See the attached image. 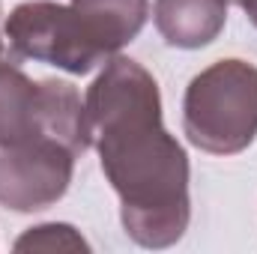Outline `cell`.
I'll return each instance as SVG.
<instances>
[{"instance_id": "cell-5", "label": "cell", "mask_w": 257, "mask_h": 254, "mask_svg": "<svg viewBox=\"0 0 257 254\" xmlns=\"http://www.w3.org/2000/svg\"><path fill=\"white\" fill-rule=\"evenodd\" d=\"M75 153L57 141H27L0 147V203L12 212L54 206L72 183Z\"/></svg>"}, {"instance_id": "cell-10", "label": "cell", "mask_w": 257, "mask_h": 254, "mask_svg": "<svg viewBox=\"0 0 257 254\" xmlns=\"http://www.w3.org/2000/svg\"><path fill=\"white\" fill-rule=\"evenodd\" d=\"M224 3H236V6H242V3H245V0H224Z\"/></svg>"}, {"instance_id": "cell-3", "label": "cell", "mask_w": 257, "mask_h": 254, "mask_svg": "<svg viewBox=\"0 0 257 254\" xmlns=\"http://www.w3.org/2000/svg\"><path fill=\"white\" fill-rule=\"evenodd\" d=\"M57 141L75 156L93 147L87 105L69 81H33L0 60V147Z\"/></svg>"}, {"instance_id": "cell-8", "label": "cell", "mask_w": 257, "mask_h": 254, "mask_svg": "<svg viewBox=\"0 0 257 254\" xmlns=\"http://www.w3.org/2000/svg\"><path fill=\"white\" fill-rule=\"evenodd\" d=\"M15 251H90V242L81 236V230H75L72 224L63 221H48V224H36L27 227L15 245Z\"/></svg>"}, {"instance_id": "cell-4", "label": "cell", "mask_w": 257, "mask_h": 254, "mask_svg": "<svg viewBox=\"0 0 257 254\" xmlns=\"http://www.w3.org/2000/svg\"><path fill=\"white\" fill-rule=\"evenodd\" d=\"M3 36L15 57L57 66L69 75H87L108 60L81 15L54 0H30L6 15Z\"/></svg>"}, {"instance_id": "cell-6", "label": "cell", "mask_w": 257, "mask_h": 254, "mask_svg": "<svg viewBox=\"0 0 257 254\" xmlns=\"http://www.w3.org/2000/svg\"><path fill=\"white\" fill-rule=\"evenodd\" d=\"M153 21L171 48H206L227 24L224 0H156Z\"/></svg>"}, {"instance_id": "cell-1", "label": "cell", "mask_w": 257, "mask_h": 254, "mask_svg": "<svg viewBox=\"0 0 257 254\" xmlns=\"http://www.w3.org/2000/svg\"><path fill=\"white\" fill-rule=\"evenodd\" d=\"M84 105L126 233L141 248L177 245L192 218L189 156L162 126L156 78L138 60L114 54L87 87Z\"/></svg>"}, {"instance_id": "cell-11", "label": "cell", "mask_w": 257, "mask_h": 254, "mask_svg": "<svg viewBox=\"0 0 257 254\" xmlns=\"http://www.w3.org/2000/svg\"><path fill=\"white\" fill-rule=\"evenodd\" d=\"M0 57H3V39H0Z\"/></svg>"}, {"instance_id": "cell-2", "label": "cell", "mask_w": 257, "mask_h": 254, "mask_svg": "<svg viewBox=\"0 0 257 254\" xmlns=\"http://www.w3.org/2000/svg\"><path fill=\"white\" fill-rule=\"evenodd\" d=\"M183 132L209 156H236L257 138V66L215 60L197 72L183 96Z\"/></svg>"}, {"instance_id": "cell-7", "label": "cell", "mask_w": 257, "mask_h": 254, "mask_svg": "<svg viewBox=\"0 0 257 254\" xmlns=\"http://www.w3.org/2000/svg\"><path fill=\"white\" fill-rule=\"evenodd\" d=\"M69 6L81 15L108 57L138 39L150 18V0H72Z\"/></svg>"}, {"instance_id": "cell-9", "label": "cell", "mask_w": 257, "mask_h": 254, "mask_svg": "<svg viewBox=\"0 0 257 254\" xmlns=\"http://www.w3.org/2000/svg\"><path fill=\"white\" fill-rule=\"evenodd\" d=\"M242 9H245V15H248V21L257 27V0H245L242 3Z\"/></svg>"}]
</instances>
